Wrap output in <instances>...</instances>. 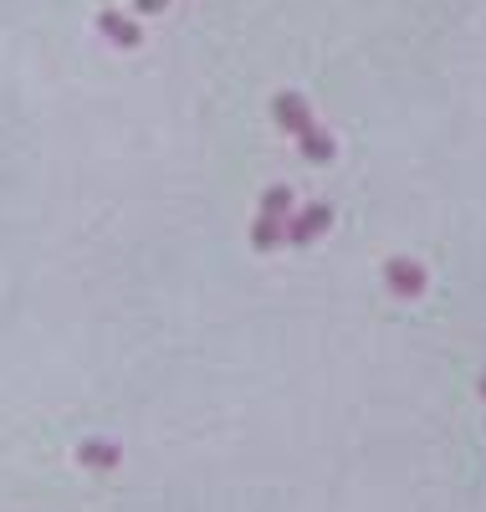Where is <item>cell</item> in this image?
I'll return each instance as SVG.
<instances>
[{
	"mask_svg": "<svg viewBox=\"0 0 486 512\" xmlns=\"http://www.w3.org/2000/svg\"><path fill=\"white\" fill-rule=\"evenodd\" d=\"M328 226H333V205H328V200H313V205H302L297 216H287L282 241H292V246H313L318 236H328Z\"/></svg>",
	"mask_w": 486,
	"mask_h": 512,
	"instance_id": "7a4b0ae2",
	"label": "cell"
},
{
	"mask_svg": "<svg viewBox=\"0 0 486 512\" xmlns=\"http://www.w3.org/2000/svg\"><path fill=\"white\" fill-rule=\"evenodd\" d=\"M384 287H389L394 297H405V303H410V297L425 292V267L410 262V256H389V262H384Z\"/></svg>",
	"mask_w": 486,
	"mask_h": 512,
	"instance_id": "3957f363",
	"label": "cell"
},
{
	"mask_svg": "<svg viewBox=\"0 0 486 512\" xmlns=\"http://www.w3.org/2000/svg\"><path fill=\"white\" fill-rule=\"evenodd\" d=\"M287 216H292V190H287V185H272L267 195H261L256 226H251V246H256V251H272V246H282Z\"/></svg>",
	"mask_w": 486,
	"mask_h": 512,
	"instance_id": "6da1fadb",
	"label": "cell"
},
{
	"mask_svg": "<svg viewBox=\"0 0 486 512\" xmlns=\"http://www.w3.org/2000/svg\"><path fill=\"white\" fill-rule=\"evenodd\" d=\"M77 461L93 466V472H113V466L123 461V451H118V441H82L77 446Z\"/></svg>",
	"mask_w": 486,
	"mask_h": 512,
	"instance_id": "8992f818",
	"label": "cell"
},
{
	"mask_svg": "<svg viewBox=\"0 0 486 512\" xmlns=\"http://www.w3.org/2000/svg\"><path fill=\"white\" fill-rule=\"evenodd\" d=\"M476 390H481V395H486V374H481V384H476Z\"/></svg>",
	"mask_w": 486,
	"mask_h": 512,
	"instance_id": "9c48e42d",
	"label": "cell"
},
{
	"mask_svg": "<svg viewBox=\"0 0 486 512\" xmlns=\"http://www.w3.org/2000/svg\"><path fill=\"white\" fill-rule=\"evenodd\" d=\"M297 149H302V159H313V164H328L333 154H338V144H333V134H328V128L318 123V118H307L302 128H297Z\"/></svg>",
	"mask_w": 486,
	"mask_h": 512,
	"instance_id": "277c9868",
	"label": "cell"
},
{
	"mask_svg": "<svg viewBox=\"0 0 486 512\" xmlns=\"http://www.w3.org/2000/svg\"><path fill=\"white\" fill-rule=\"evenodd\" d=\"M98 31L113 41V47H123V52H134L139 41H144L139 21H134V16H123V11H98Z\"/></svg>",
	"mask_w": 486,
	"mask_h": 512,
	"instance_id": "5b68a950",
	"label": "cell"
},
{
	"mask_svg": "<svg viewBox=\"0 0 486 512\" xmlns=\"http://www.w3.org/2000/svg\"><path fill=\"white\" fill-rule=\"evenodd\" d=\"M272 108H277V123L287 128V134H297V128H302L307 118H313V108H307L297 93H277V103H272Z\"/></svg>",
	"mask_w": 486,
	"mask_h": 512,
	"instance_id": "52a82bcc",
	"label": "cell"
},
{
	"mask_svg": "<svg viewBox=\"0 0 486 512\" xmlns=\"http://www.w3.org/2000/svg\"><path fill=\"white\" fill-rule=\"evenodd\" d=\"M169 6V0H139V16H159Z\"/></svg>",
	"mask_w": 486,
	"mask_h": 512,
	"instance_id": "ba28073f",
	"label": "cell"
}]
</instances>
